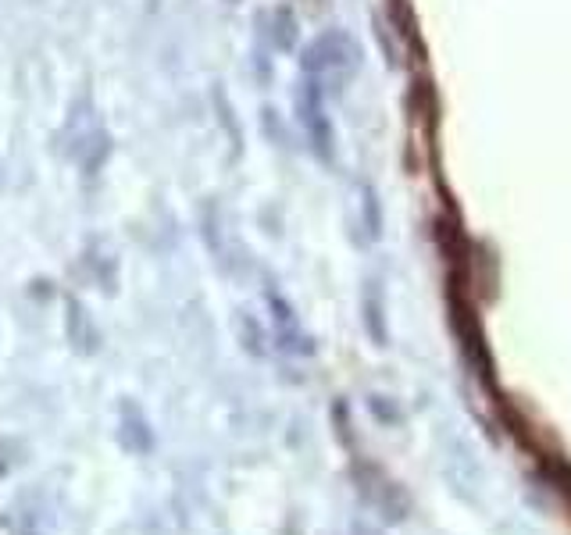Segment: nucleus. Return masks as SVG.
<instances>
[{"label": "nucleus", "instance_id": "f257e3e1", "mask_svg": "<svg viewBox=\"0 0 571 535\" xmlns=\"http://www.w3.org/2000/svg\"><path fill=\"white\" fill-rule=\"evenodd\" d=\"M357 57H361L357 43H354L350 36H343V32L332 29V32L318 36V39L303 50V72H307V79H314V82L343 79V75H350V68H357Z\"/></svg>", "mask_w": 571, "mask_h": 535}, {"label": "nucleus", "instance_id": "f03ea898", "mask_svg": "<svg viewBox=\"0 0 571 535\" xmlns=\"http://www.w3.org/2000/svg\"><path fill=\"white\" fill-rule=\"evenodd\" d=\"M300 125H303V132L311 140V150L325 165H332V157H336V132H332V122L325 118L321 82H314V79H307L303 89H300Z\"/></svg>", "mask_w": 571, "mask_h": 535}, {"label": "nucleus", "instance_id": "7ed1b4c3", "mask_svg": "<svg viewBox=\"0 0 571 535\" xmlns=\"http://www.w3.org/2000/svg\"><path fill=\"white\" fill-rule=\"evenodd\" d=\"M118 439H122V446L132 450V454L150 450V429H147V421L136 414L132 403L122 407V429H118Z\"/></svg>", "mask_w": 571, "mask_h": 535}, {"label": "nucleus", "instance_id": "20e7f679", "mask_svg": "<svg viewBox=\"0 0 571 535\" xmlns=\"http://www.w3.org/2000/svg\"><path fill=\"white\" fill-rule=\"evenodd\" d=\"M68 339L75 343V350H97V332L89 325V318L82 314L79 300H68Z\"/></svg>", "mask_w": 571, "mask_h": 535}, {"label": "nucleus", "instance_id": "39448f33", "mask_svg": "<svg viewBox=\"0 0 571 535\" xmlns=\"http://www.w3.org/2000/svg\"><path fill=\"white\" fill-rule=\"evenodd\" d=\"M107 154H111V140H107V132L104 129H93V136L82 143V150H79V161H82V168H86V175H97L100 172V165L107 161Z\"/></svg>", "mask_w": 571, "mask_h": 535}, {"label": "nucleus", "instance_id": "423d86ee", "mask_svg": "<svg viewBox=\"0 0 571 535\" xmlns=\"http://www.w3.org/2000/svg\"><path fill=\"white\" fill-rule=\"evenodd\" d=\"M276 18H279L276 47H279V50H293V39H296V18H293V11H289V7H279Z\"/></svg>", "mask_w": 571, "mask_h": 535}, {"label": "nucleus", "instance_id": "0eeeda50", "mask_svg": "<svg viewBox=\"0 0 571 535\" xmlns=\"http://www.w3.org/2000/svg\"><path fill=\"white\" fill-rule=\"evenodd\" d=\"M229 4H236V0H229Z\"/></svg>", "mask_w": 571, "mask_h": 535}]
</instances>
